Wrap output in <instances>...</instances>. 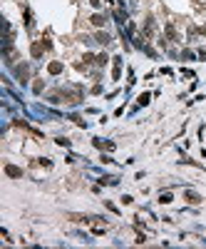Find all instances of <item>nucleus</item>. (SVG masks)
<instances>
[{
  "mask_svg": "<svg viewBox=\"0 0 206 249\" xmlns=\"http://www.w3.org/2000/svg\"><path fill=\"white\" fill-rule=\"evenodd\" d=\"M5 172H8L10 177H20V175H23V172L17 169V167H13V164H8V167H5Z\"/></svg>",
  "mask_w": 206,
  "mask_h": 249,
  "instance_id": "obj_1",
  "label": "nucleus"
},
{
  "mask_svg": "<svg viewBox=\"0 0 206 249\" xmlns=\"http://www.w3.org/2000/svg\"><path fill=\"white\" fill-rule=\"evenodd\" d=\"M92 25L102 28V25H104V15H92Z\"/></svg>",
  "mask_w": 206,
  "mask_h": 249,
  "instance_id": "obj_2",
  "label": "nucleus"
},
{
  "mask_svg": "<svg viewBox=\"0 0 206 249\" xmlns=\"http://www.w3.org/2000/svg\"><path fill=\"white\" fill-rule=\"evenodd\" d=\"M60 70H62V65H60V62H50V72H52V75H57Z\"/></svg>",
  "mask_w": 206,
  "mask_h": 249,
  "instance_id": "obj_3",
  "label": "nucleus"
},
{
  "mask_svg": "<svg viewBox=\"0 0 206 249\" xmlns=\"http://www.w3.org/2000/svg\"><path fill=\"white\" fill-rule=\"evenodd\" d=\"M97 43H102V45H107V43H109V35H104V32H99V35H97Z\"/></svg>",
  "mask_w": 206,
  "mask_h": 249,
  "instance_id": "obj_4",
  "label": "nucleus"
},
{
  "mask_svg": "<svg viewBox=\"0 0 206 249\" xmlns=\"http://www.w3.org/2000/svg\"><path fill=\"white\" fill-rule=\"evenodd\" d=\"M186 199H189V202H191V204H196V202H199V197H196V194H194V192H186Z\"/></svg>",
  "mask_w": 206,
  "mask_h": 249,
  "instance_id": "obj_5",
  "label": "nucleus"
},
{
  "mask_svg": "<svg viewBox=\"0 0 206 249\" xmlns=\"http://www.w3.org/2000/svg\"><path fill=\"white\" fill-rule=\"evenodd\" d=\"M159 202H161V204H169V202H172V194H161Z\"/></svg>",
  "mask_w": 206,
  "mask_h": 249,
  "instance_id": "obj_6",
  "label": "nucleus"
},
{
  "mask_svg": "<svg viewBox=\"0 0 206 249\" xmlns=\"http://www.w3.org/2000/svg\"><path fill=\"white\" fill-rule=\"evenodd\" d=\"M89 3H92V5H95V8H99V3H102V0H89Z\"/></svg>",
  "mask_w": 206,
  "mask_h": 249,
  "instance_id": "obj_7",
  "label": "nucleus"
}]
</instances>
